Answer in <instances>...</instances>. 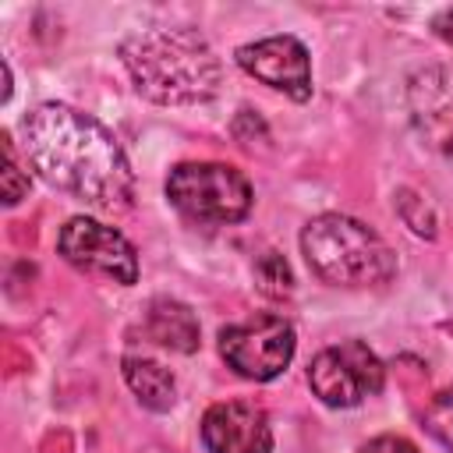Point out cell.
<instances>
[{
    "mask_svg": "<svg viewBox=\"0 0 453 453\" xmlns=\"http://www.w3.org/2000/svg\"><path fill=\"white\" fill-rule=\"evenodd\" d=\"M21 149L42 180L103 212H120L134 198V173L113 131L74 106L42 103L28 110Z\"/></svg>",
    "mask_w": 453,
    "mask_h": 453,
    "instance_id": "6da1fadb",
    "label": "cell"
},
{
    "mask_svg": "<svg viewBox=\"0 0 453 453\" xmlns=\"http://www.w3.org/2000/svg\"><path fill=\"white\" fill-rule=\"evenodd\" d=\"M120 60L142 96L163 106H195L219 92L223 71L209 39L195 28H152L120 46Z\"/></svg>",
    "mask_w": 453,
    "mask_h": 453,
    "instance_id": "7a4b0ae2",
    "label": "cell"
},
{
    "mask_svg": "<svg viewBox=\"0 0 453 453\" xmlns=\"http://www.w3.org/2000/svg\"><path fill=\"white\" fill-rule=\"evenodd\" d=\"M301 251L311 273L333 287H375L396 273L389 244L365 223L326 212L301 230Z\"/></svg>",
    "mask_w": 453,
    "mask_h": 453,
    "instance_id": "3957f363",
    "label": "cell"
},
{
    "mask_svg": "<svg viewBox=\"0 0 453 453\" xmlns=\"http://www.w3.org/2000/svg\"><path fill=\"white\" fill-rule=\"evenodd\" d=\"M166 198L195 223H237L251 209V184L226 163H180L166 177Z\"/></svg>",
    "mask_w": 453,
    "mask_h": 453,
    "instance_id": "277c9868",
    "label": "cell"
},
{
    "mask_svg": "<svg viewBox=\"0 0 453 453\" xmlns=\"http://www.w3.org/2000/svg\"><path fill=\"white\" fill-rule=\"evenodd\" d=\"M294 326L283 315H255L219 329V354L223 361L255 382L276 379L294 357Z\"/></svg>",
    "mask_w": 453,
    "mask_h": 453,
    "instance_id": "5b68a950",
    "label": "cell"
},
{
    "mask_svg": "<svg viewBox=\"0 0 453 453\" xmlns=\"http://www.w3.org/2000/svg\"><path fill=\"white\" fill-rule=\"evenodd\" d=\"M382 379H386L382 361L361 340H347L319 350L308 368L311 393L326 407H354L365 396H375L382 389Z\"/></svg>",
    "mask_w": 453,
    "mask_h": 453,
    "instance_id": "8992f818",
    "label": "cell"
},
{
    "mask_svg": "<svg viewBox=\"0 0 453 453\" xmlns=\"http://www.w3.org/2000/svg\"><path fill=\"white\" fill-rule=\"evenodd\" d=\"M57 248L81 273L106 276V280L124 283V287H131L138 280V255H134L131 241L120 230L103 226L88 216L67 219L60 237H57Z\"/></svg>",
    "mask_w": 453,
    "mask_h": 453,
    "instance_id": "52a82bcc",
    "label": "cell"
},
{
    "mask_svg": "<svg viewBox=\"0 0 453 453\" xmlns=\"http://www.w3.org/2000/svg\"><path fill=\"white\" fill-rule=\"evenodd\" d=\"M237 64L262 85L280 88L297 103L311 96V60H308L304 42H297L294 35H269V39L241 46Z\"/></svg>",
    "mask_w": 453,
    "mask_h": 453,
    "instance_id": "ba28073f",
    "label": "cell"
},
{
    "mask_svg": "<svg viewBox=\"0 0 453 453\" xmlns=\"http://www.w3.org/2000/svg\"><path fill=\"white\" fill-rule=\"evenodd\" d=\"M202 442L209 453H269L273 428L262 407L248 400H226L205 411Z\"/></svg>",
    "mask_w": 453,
    "mask_h": 453,
    "instance_id": "9c48e42d",
    "label": "cell"
},
{
    "mask_svg": "<svg viewBox=\"0 0 453 453\" xmlns=\"http://www.w3.org/2000/svg\"><path fill=\"white\" fill-rule=\"evenodd\" d=\"M407 103H411V120L418 134L432 149L453 156V71L449 67L418 71L411 78Z\"/></svg>",
    "mask_w": 453,
    "mask_h": 453,
    "instance_id": "30bf717a",
    "label": "cell"
},
{
    "mask_svg": "<svg viewBox=\"0 0 453 453\" xmlns=\"http://www.w3.org/2000/svg\"><path fill=\"white\" fill-rule=\"evenodd\" d=\"M145 333L159 347H170V350H180V354H191L198 347V319L191 315L188 304L170 301V297H156L149 304Z\"/></svg>",
    "mask_w": 453,
    "mask_h": 453,
    "instance_id": "8fae6325",
    "label": "cell"
},
{
    "mask_svg": "<svg viewBox=\"0 0 453 453\" xmlns=\"http://www.w3.org/2000/svg\"><path fill=\"white\" fill-rule=\"evenodd\" d=\"M124 379L131 393L149 407V411H170L177 400V382L173 375L149 357H124Z\"/></svg>",
    "mask_w": 453,
    "mask_h": 453,
    "instance_id": "7c38bea8",
    "label": "cell"
},
{
    "mask_svg": "<svg viewBox=\"0 0 453 453\" xmlns=\"http://www.w3.org/2000/svg\"><path fill=\"white\" fill-rule=\"evenodd\" d=\"M255 280H258V290H262L265 297H287L290 287H294L290 265H287V258L276 255V251H265V255L258 258V265H255Z\"/></svg>",
    "mask_w": 453,
    "mask_h": 453,
    "instance_id": "4fadbf2b",
    "label": "cell"
},
{
    "mask_svg": "<svg viewBox=\"0 0 453 453\" xmlns=\"http://www.w3.org/2000/svg\"><path fill=\"white\" fill-rule=\"evenodd\" d=\"M425 428L453 453V389H442V393L428 403V411H425Z\"/></svg>",
    "mask_w": 453,
    "mask_h": 453,
    "instance_id": "5bb4252c",
    "label": "cell"
},
{
    "mask_svg": "<svg viewBox=\"0 0 453 453\" xmlns=\"http://www.w3.org/2000/svg\"><path fill=\"white\" fill-rule=\"evenodd\" d=\"M396 205H400V216H403V223L414 230V234H421V237H435V212L425 205V198H418L414 191H400L396 195Z\"/></svg>",
    "mask_w": 453,
    "mask_h": 453,
    "instance_id": "9a60e30c",
    "label": "cell"
},
{
    "mask_svg": "<svg viewBox=\"0 0 453 453\" xmlns=\"http://www.w3.org/2000/svg\"><path fill=\"white\" fill-rule=\"evenodd\" d=\"M28 195V177L18 170L14 163V149H11V138H4V202L14 205Z\"/></svg>",
    "mask_w": 453,
    "mask_h": 453,
    "instance_id": "2e32d148",
    "label": "cell"
},
{
    "mask_svg": "<svg viewBox=\"0 0 453 453\" xmlns=\"http://www.w3.org/2000/svg\"><path fill=\"white\" fill-rule=\"evenodd\" d=\"M361 453H418V449L407 439H400V435H379V439L365 442Z\"/></svg>",
    "mask_w": 453,
    "mask_h": 453,
    "instance_id": "e0dca14e",
    "label": "cell"
},
{
    "mask_svg": "<svg viewBox=\"0 0 453 453\" xmlns=\"http://www.w3.org/2000/svg\"><path fill=\"white\" fill-rule=\"evenodd\" d=\"M432 28H435V35H439L442 42H449V46H453V7L439 11V14H435V21H432Z\"/></svg>",
    "mask_w": 453,
    "mask_h": 453,
    "instance_id": "ac0fdd59",
    "label": "cell"
}]
</instances>
